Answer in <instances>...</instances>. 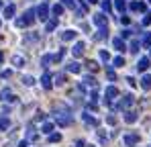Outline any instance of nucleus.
<instances>
[{"mask_svg": "<svg viewBox=\"0 0 151 147\" xmlns=\"http://www.w3.org/2000/svg\"><path fill=\"white\" fill-rule=\"evenodd\" d=\"M35 12H37V19H39V21H49V4H47V2L39 4V6L35 8Z\"/></svg>", "mask_w": 151, "mask_h": 147, "instance_id": "nucleus-3", "label": "nucleus"}, {"mask_svg": "<svg viewBox=\"0 0 151 147\" xmlns=\"http://www.w3.org/2000/svg\"><path fill=\"white\" fill-rule=\"evenodd\" d=\"M63 55H65V49H61L59 53H55V55H53V61H55V63H57V61H61V57H63Z\"/></svg>", "mask_w": 151, "mask_h": 147, "instance_id": "nucleus-40", "label": "nucleus"}, {"mask_svg": "<svg viewBox=\"0 0 151 147\" xmlns=\"http://www.w3.org/2000/svg\"><path fill=\"white\" fill-rule=\"evenodd\" d=\"M86 68H88L90 72H96V70H98V63H96V61H86Z\"/></svg>", "mask_w": 151, "mask_h": 147, "instance_id": "nucleus-39", "label": "nucleus"}, {"mask_svg": "<svg viewBox=\"0 0 151 147\" xmlns=\"http://www.w3.org/2000/svg\"><path fill=\"white\" fill-rule=\"evenodd\" d=\"M139 47H141V43H139L137 39H133V41L129 43V51H131V53H139Z\"/></svg>", "mask_w": 151, "mask_h": 147, "instance_id": "nucleus-27", "label": "nucleus"}, {"mask_svg": "<svg viewBox=\"0 0 151 147\" xmlns=\"http://www.w3.org/2000/svg\"><path fill=\"white\" fill-rule=\"evenodd\" d=\"M129 8H131L133 12H147V4H145L143 0H133V2L129 4Z\"/></svg>", "mask_w": 151, "mask_h": 147, "instance_id": "nucleus-6", "label": "nucleus"}, {"mask_svg": "<svg viewBox=\"0 0 151 147\" xmlns=\"http://www.w3.org/2000/svg\"><path fill=\"white\" fill-rule=\"evenodd\" d=\"M131 35H133V31H131V29H125V31L121 33V39H129Z\"/></svg>", "mask_w": 151, "mask_h": 147, "instance_id": "nucleus-41", "label": "nucleus"}, {"mask_svg": "<svg viewBox=\"0 0 151 147\" xmlns=\"http://www.w3.org/2000/svg\"><path fill=\"white\" fill-rule=\"evenodd\" d=\"M53 117H55V122L59 125V127H68V125H72V110L70 108H65V106H57L55 108V112H53Z\"/></svg>", "mask_w": 151, "mask_h": 147, "instance_id": "nucleus-1", "label": "nucleus"}, {"mask_svg": "<svg viewBox=\"0 0 151 147\" xmlns=\"http://www.w3.org/2000/svg\"><path fill=\"white\" fill-rule=\"evenodd\" d=\"M133 102H135V96H133V94H125V96L119 100V104H116V110H127L129 106H133Z\"/></svg>", "mask_w": 151, "mask_h": 147, "instance_id": "nucleus-4", "label": "nucleus"}, {"mask_svg": "<svg viewBox=\"0 0 151 147\" xmlns=\"http://www.w3.org/2000/svg\"><path fill=\"white\" fill-rule=\"evenodd\" d=\"M0 100H2V102H12V100H14V94H12V90H10V88H4V90H0Z\"/></svg>", "mask_w": 151, "mask_h": 147, "instance_id": "nucleus-11", "label": "nucleus"}, {"mask_svg": "<svg viewBox=\"0 0 151 147\" xmlns=\"http://www.w3.org/2000/svg\"><path fill=\"white\" fill-rule=\"evenodd\" d=\"M114 8L119 12H125L127 10V0H114Z\"/></svg>", "mask_w": 151, "mask_h": 147, "instance_id": "nucleus-28", "label": "nucleus"}, {"mask_svg": "<svg viewBox=\"0 0 151 147\" xmlns=\"http://www.w3.org/2000/svg\"><path fill=\"white\" fill-rule=\"evenodd\" d=\"M121 23L123 24H131V17H125V14H123V17H121Z\"/></svg>", "mask_w": 151, "mask_h": 147, "instance_id": "nucleus-47", "label": "nucleus"}, {"mask_svg": "<svg viewBox=\"0 0 151 147\" xmlns=\"http://www.w3.org/2000/svg\"><path fill=\"white\" fill-rule=\"evenodd\" d=\"M112 66H114V68H123V66H125V57H123V55L114 57V59H112Z\"/></svg>", "mask_w": 151, "mask_h": 147, "instance_id": "nucleus-29", "label": "nucleus"}, {"mask_svg": "<svg viewBox=\"0 0 151 147\" xmlns=\"http://www.w3.org/2000/svg\"><path fill=\"white\" fill-rule=\"evenodd\" d=\"M0 8H2V0H0Z\"/></svg>", "mask_w": 151, "mask_h": 147, "instance_id": "nucleus-52", "label": "nucleus"}, {"mask_svg": "<svg viewBox=\"0 0 151 147\" xmlns=\"http://www.w3.org/2000/svg\"><path fill=\"white\" fill-rule=\"evenodd\" d=\"M96 41H104V39H108V27H102L98 29V33H96V37H94Z\"/></svg>", "mask_w": 151, "mask_h": 147, "instance_id": "nucleus-18", "label": "nucleus"}, {"mask_svg": "<svg viewBox=\"0 0 151 147\" xmlns=\"http://www.w3.org/2000/svg\"><path fill=\"white\" fill-rule=\"evenodd\" d=\"M63 4H55V6H51V12H53V17H61L63 14Z\"/></svg>", "mask_w": 151, "mask_h": 147, "instance_id": "nucleus-24", "label": "nucleus"}, {"mask_svg": "<svg viewBox=\"0 0 151 147\" xmlns=\"http://www.w3.org/2000/svg\"><path fill=\"white\" fill-rule=\"evenodd\" d=\"M147 2H151V0H147Z\"/></svg>", "mask_w": 151, "mask_h": 147, "instance_id": "nucleus-53", "label": "nucleus"}, {"mask_svg": "<svg viewBox=\"0 0 151 147\" xmlns=\"http://www.w3.org/2000/svg\"><path fill=\"white\" fill-rule=\"evenodd\" d=\"M27 145H29L27 141H21V143H19V145H17V147H27Z\"/></svg>", "mask_w": 151, "mask_h": 147, "instance_id": "nucleus-49", "label": "nucleus"}, {"mask_svg": "<svg viewBox=\"0 0 151 147\" xmlns=\"http://www.w3.org/2000/svg\"><path fill=\"white\" fill-rule=\"evenodd\" d=\"M86 2H88V4H96L98 0H86Z\"/></svg>", "mask_w": 151, "mask_h": 147, "instance_id": "nucleus-50", "label": "nucleus"}, {"mask_svg": "<svg viewBox=\"0 0 151 147\" xmlns=\"http://www.w3.org/2000/svg\"><path fill=\"white\" fill-rule=\"evenodd\" d=\"M147 24H151V12H147L145 19H143V27H147Z\"/></svg>", "mask_w": 151, "mask_h": 147, "instance_id": "nucleus-46", "label": "nucleus"}, {"mask_svg": "<svg viewBox=\"0 0 151 147\" xmlns=\"http://www.w3.org/2000/svg\"><path fill=\"white\" fill-rule=\"evenodd\" d=\"M35 19H37V12H35L33 8H29L23 17H19V19H17V27H19V29H25V27H29V24H33Z\"/></svg>", "mask_w": 151, "mask_h": 147, "instance_id": "nucleus-2", "label": "nucleus"}, {"mask_svg": "<svg viewBox=\"0 0 151 147\" xmlns=\"http://www.w3.org/2000/svg\"><path fill=\"white\" fill-rule=\"evenodd\" d=\"M102 10H104V12H110V10H112L110 0H102Z\"/></svg>", "mask_w": 151, "mask_h": 147, "instance_id": "nucleus-37", "label": "nucleus"}, {"mask_svg": "<svg viewBox=\"0 0 151 147\" xmlns=\"http://www.w3.org/2000/svg\"><path fill=\"white\" fill-rule=\"evenodd\" d=\"M106 122H108V125H116V117H114V115H108V117H106Z\"/></svg>", "mask_w": 151, "mask_h": 147, "instance_id": "nucleus-43", "label": "nucleus"}, {"mask_svg": "<svg viewBox=\"0 0 151 147\" xmlns=\"http://www.w3.org/2000/svg\"><path fill=\"white\" fill-rule=\"evenodd\" d=\"M76 37H78V33H76L74 29H68V31L61 33V41H74Z\"/></svg>", "mask_w": 151, "mask_h": 147, "instance_id": "nucleus-15", "label": "nucleus"}, {"mask_svg": "<svg viewBox=\"0 0 151 147\" xmlns=\"http://www.w3.org/2000/svg\"><path fill=\"white\" fill-rule=\"evenodd\" d=\"M76 147H86V141H82V139H80V141H76Z\"/></svg>", "mask_w": 151, "mask_h": 147, "instance_id": "nucleus-48", "label": "nucleus"}, {"mask_svg": "<svg viewBox=\"0 0 151 147\" xmlns=\"http://www.w3.org/2000/svg\"><path fill=\"white\" fill-rule=\"evenodd\" d=\"M98 139H100V143H106L108 141V137L104 135V131H98Z\"/></svg>", "mask_w": 151, "mask_h": 147, "instance_id": "nucleus-44", "label": "nucleus"}, {"mask_svg": "<svg viewBox=\"0 0 151 147\" xmlns=\"http://www.w3.org/2000/svg\"><path fill=\"white\" fill-rule=\"evenodd\" d=\"M137 119H139V115H137V112H133V110H127V115H125V121L129 122V125L137 122Z\"/></svg>", "mask_w": 151, "mask_h": 147, "instance_id": "nucleus-21", "label": "nucleus"}, {"mask_svg": "<svg viewBox=\"0 0 151 147\" xmlns=\"http://www.w3.org/2000/svg\"><path fill=\"white\" fill-rule=\"evenodd\" d=\"M55 29H57V17H53V19H49V21H45V31H47V33L55 31Z\"/></svg>", "mask_w": 151, "mask_h": 147, "instance_id": "nucleus-17", "label": "nucleus"}, {"mask_svg": "<svg viewBox=\"0 0 151 147\" xmlns=\"http://www.w3.org/2000/svg\"><path fill=\"white\" fill-rule=\"evenodd\" d=\"M112 45H114L116 51H121V53L129 49V47H127V43H125V39H121V37H114V39H112Z\"/></svg>", "mask_w": 151, "mask_h": 147, "instance_id": "nucleus-12", "label": "nucleus"}, {"mask_svg": "<svg viewBox=\"0 0 151 147\" xmlns=\"http://www.w3.org/2000/svg\"><path fill=\"white\" fill-rule=\"evenodd\" d=\"M82 121L86 125H90V127H98V119H94L90 112H82Z\"/></svg>", "mask_w": 151, "mask_h": 147, "instance_id": "nucleus-13", "label": "nucleus"}, {"mask_svg": "<svg viewBox=\"0 0 151 147\" xmlns=\"http://www.w3.org/2000/svg\"><path fill=\"white\" fill-rule=\"evenodd\" d=\"M14 12H17V6H14V4L4 6V17H6V19H12V17H14Z\"/></svg>", "mask_w": 151, "mask_h": 147, "instance_id": "nucleus-20", "label": "nucleus"}, {"mask_svg": "<svg viewBox=\"0 0 151 147\" xmlns=\"http://www.w3.org/2000/svg\"><path fill=\"white\" fill-rule=\"evenodd\" d=\"M65 70H68L70 74H80V72H82V66H80L78 61H72V63L65 66Z\"/></svg>", "mask_w": 151, "mask_h": 147, "instance_id": "nucleus-16", "label": "nucleus"}, {"mask_svg": "<svg viewBox=\"0 0 151 147\" xmlns=\"http://www.w3.org/2000/svg\"><path fill=\"white\" fill-rule=\"evenodd\" d=\"M49 63H53V55L45 53V55L41 57V66H43V68H49Z\"/></svg>", "mask_w": 151, "mask_h": 147, "instance_id": "nucleus-26", "label": "nucleus"}, {"mask_svg": "<svg viewBox=\"0 0 151 147\" xmlns=\"http://www.w3.org/2000/svg\"><path fill=\"white\" fill-rule=\"evenodd\" d=\"M84 51H86V43H84V41H78V43L74 45V49H72L74 57H82V55H84Z\"/></svg>", "mask_w": 151, "mask_h": 147, "instance_id": "nucleus-9", "label": "nucleus"}, {"mask_svg": "<svg viewBox=\"0 0 151 147\" xmlns=\"http://www.w3.org/2000/svg\"><path fill=\"white\" fill-rule=\"evenodd\" d=\"M143 47H147V49H151V33H145V37H143Z\"/></svg>", "mask_w": 151, "mask_h": 147, "instance_id": "nucleus-31", "label": "nucleus"}, {"mask_svg": "<svg viewBox=\"0 0 151 147\" xmlns=\"http://www.w3.org/2000/svg\"><path fill=\"white\" fill-rule=\"evenodd\" d=\"M119 96V88L116 86H108L106 90H104V102L106 104H112V100Z\"/></svg>", "mask_w": 151, "mask_h": 147, "instance_id": "nucleus-5", "label": "nucleus"}, {"mask_svg": "<svg viewBox=\"0 0 151 147\" xmlns=\"http://www.w3.org/2000/svg\"><path fill=\"white\" fill-rule=\"evenodd\" d=\"M61 141V133H51L49 135V143H59Z\"/></svg>", "mask_w": 151, "mask_h": 147, "instance_id": "nucleus-32", "label": "nucleus"}, {"mask_svg": "<svg viewBox=\"0 0 151 147\" xmlns=\"http://www.w3.org/2000/svg\"><path fill=\"white\" fill-rule=\"evenodd\" d=\"M61 4L68 6V8H78V2L76 0H61Z\"/></svg>", "mask_w": 151, "mask_h": 147, "instance_id": "nucleus-35", "label": "nucleus"}, {"mask_svg": "<svg viewBox=\"0 0 151 147\" xmlns=\"http://www.w3.org/2000/svg\"><path fill=\"white\" fill-rule=\"evenodd\" d=\"M53 80H55V84H57V86H63V84L68 82V78H65V74H63V72L55 74V76H53Z\"/></svg>", "mask_w": 151, "mask_h": 147, "instance_id": "nucleus-22", "label": "nucleus"}, {"mask_svg": "<svg viewBox=\"0 0 151 147\" xmlns=\"http://www.w3.org/2000/svg\"><path fill=\"white\" fill-rule=\"evenodd\" d=\"M78 10H80V14H84V12H88V2H78Z\"/></svg>", "mask_w": 151, "mask_h": 147, "instance_id": "nucleus-33", "label": "nucleus"}, {"mask_svg": "<svg viewBox=\"0 0 151 147\" xmlns=\"http://www.w3.org/2000/svg\"><path fill=\"white\" fill-rule=\"evenodd\" d=\"M37 39H39V35H27V37H25L27 43H31V41H37Z\"/></svg>", "mask_w": 151, "mask_h": 147, "instance_id": "nucleus-45", "label": "nucleus"}, {"mask_svg": "<svg viewBox=\"0 0 151 147\" xmlns=\"http://www.w3.org/2000/svg\"><path fill=\"white\" fill-rule=\"evenodd\" d=\"M23 84H25V86H33V84H35V78H33V76H23Z\"/></svg>", "mask_w": 151, "mask_h": 147, "instance_id": "nucleus-36", "label": "nucleus"}, {"mask_svg": "<svg viewBox=\"0 0 151 147\" xmlns=\"http://www.w3.org/2000/svg\"><path fill=\"white\" fill-rule=\"evenodd\" d=\"M12 66H14V68H23V66H25V57H23V55H14V57H12Z\"/></svg>", "mask_w": 151, "mask_h": 147, "instance_id": "nucleus-25", "label": "nucleus"}, {"mask_svg": "<svg viewBox=\"0 0 151 147\" xmlns=\"http://www.w3.org/2000/svg\"><path fill=\"white\" fill-rule=\"evenodd\" d=\"M53 129H55V125H53L51 121H45V122H43V127H41V131H43L45 135H51V133H53Z\"/></svg>", "mask_w": 151, "mask_h": 147, "instance_id": "nucleus-23", "label": "nucleus"}, {"mask_svg": "<svg viewBox=\"0 0 151 147\" xmlns=\"http://www.w3.org/2000/svg\"><path fill=\"white\" fill-rule=\"evenodd\" d=\"M100 59L104 61V63H108V61H110V53H108L106 49H102V51H100Z\"/></svg>", "mask_w": 151, "mask_h": 147, "instance_id": "nucleus-34", "label": "nucleus"}, {"mask_svg": "<svg viewBox=\"0 0 151 147\" xmlns=\"http://www.w3.org/2000/svg\"><path fill=\"white\" fill-rule=\"evenodd\" d=\"M106 76H108V80H110V82H114V80H116V74H114L112 68H106Z\"/></svg>", "mask_w": 151, "mask_h": 147, "instance_id": "nucleus-38", "label": "nucleus"}, {"mask_svg": "<svg viewBox=\"0 0 151 147\" xmlns=\"http://www.w3.org/2000/svg\"><path fill=\"white\" fill-rule=\"evenodd\" d=\"M10 76H12V70H4V72L0 74V78H4V80H8Z\"/></svg>", "mask_w": 151, "mask_h": 147, "instance_id": "nucleus-42", "label": "nucleus"}, {"mask_svg": "<svg viewBox=\"0 0 151 147\" xmlns=\"http://www.w3.org/2000/svg\"><path fill=\"white\" fill-rule=\"evenodd\" d=\"M92 21H94V24H96L98 29H102V27H108V17H106L104 12H96Z\"/></svg>", "mask_w": 151, "mask_h": 147, "instance_id": "nucleus-7", "label": "nucleus"}, {"mask_svg": "<svg viewBox=\"0 0 151 147\" xmlns=\"http://www.w3.org/2000/svg\"><path fill=\"white\" fill-rule=\"evenodd\" d=\"M141 88L147 92V90H151V76L149 74H145L143 78H141Z\"/></svg>", "mask_w": 151, "mask_h": 147, "instance_id": "nucleus-19", "label": "nucleus"}, {"mask_svg": "<svg viewBox=\"0 0 151 147\" xmlns=\"http://www.w3.org/2000/svg\"><path fill=\"white\" fill-rule=\"evenodd\" d=\"M139 139H141V137H139V133H129V135H125V143L129 147L137 145V143H139Z\"/></svg>", "mask_w": 151, "mask_h": 147, "instance_id": "nucleus-10", "label": "nucleus"}, {"mask_svg": "<svg viewBox=\"0 0 151 147\" xmlns=\"http://www.w3.org/2000/svg\"><path fill=\"white\" fill-rule=\"evenodd\" d=\"M41 86H43L45 90H51V88H53V76H51L49 72H45L41 76Z\"/></svg>", "mask_w": 151, "mask_h": 147, "instance_id": "nucleus-8", "label": "nucleus"}, {"mask_svg": "<svg viewBox=\"0 0 151 147\" xmlns=\"http://www.w3.org/2000/svg\"><path fill=\"white\" fill-rule=\"evenodd\" d=\"M2 59H4V55H2V53H0V63H2Z\"/></svg>", "mask_w": 151, "mask_h": 147, "instance_id": "nucleus-51", "label": "nucleus"}, {"mask_svg": "<svg viewBox=\"0 0 151 147\" xmlns=\"http://www.w3.org/2000/svg\"><path fill=\"white\" fill-rule=\"evenodd\" d=\"M10 127V121H8V117H2L0 119V131H6Z\"/></svg>", "mask_w": 151, "mask_h": 147, "instance_id": "nucleus-30", "label": "nucleus"}, {"mask_svg": "<svg viewBox=\"0 0 151 147\" xmlns=\"http://www.w3.org/2000/svg\"><path fill=\"white\" fill-rule=\"evenodd\" d=\"M149 66H151V59H149V57H141V59H139V63H137V70H139V72H147V70H149Z\"/></svg>", "mask_w": 151, "mask_h": 147, "instance_id": "nucleus-14", "label": "nucleus"}]
</instances>
